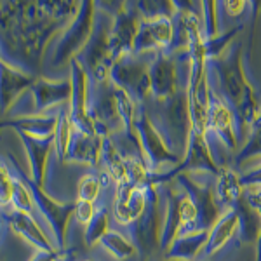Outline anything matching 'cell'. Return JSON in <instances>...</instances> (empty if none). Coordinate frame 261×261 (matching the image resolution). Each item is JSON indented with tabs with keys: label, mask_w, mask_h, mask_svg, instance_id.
Instances as JSON below:
<instances>
[{
	"label": "cell",
	"mask_w": 261,
	"mask_h": 261,
	"mask_svg": "<svg viewBox=\"0 0 261 261\" xmlns=\"http://www.w3.org/2000/svg\"><path fill=\"white\" fill-rule=\"evenodd\" d=\"M141 19L143 18L140 16V12L136 11L133 2L125 4L124 9L113 18L112 39H110L113 61H119L120 58L133 54L134 42H136L138 32H140Z\"/></svg>",
	"instance_id": "cell-13"
},
{
	"label": "cell",
	"mask_w": 261,
	"mask_h": 261,
	"mask_svg": "<svg viewBox=\"0 0 261 261\" xmlns=\"http://www.w3.org/2000/svg\"><path fill=\"white\" fill-rule=\"evenodd\" d=\"M96 12H98L96 2H92V0L82 2L81 11L66 24V28L61 32L58 44L54 45L49 56L50 65L61 66L65 63H71L82 53V49L86 47L91 39L92 30H94Z\"/></svg>",
	"instance_id": "cell-5"
},
{
	"label": "cell",
	"mask_w": 261,
	"mask_h": 261,
	"mask_svg": "<svg viewBox=\"0 0 261 261\" xmlns=\"http://www.w3.org/2000/svg\"><path fill=\"white\" fill-rule=\"evenodd\" d=\"M110 220H112V204L98 202V209H96L94 218H92L89 225L86 226V231H84V239H86L87 246L92 247L101 242V239L112 230Z\"/></svg>",
	"instance_id": "cell-25"
},
{
	"label": "cell",
	"mask_w": 261,
	"mask_h": 261,
	"mask_svg": "<svg viewBox=\"0 0 261 261\" xmlns=\"http://www.w3.org/2000/svg\"><path fill=\"white\" fill-rule=\"evenodd\" d=\"M216 178L207 172H183L174 179L195 204L200 230H211L225 213L216 197Z\"/></svg>",
	"instance_id": "cell-6"
},
{
	"label": "cell",
	"mask_w": 261,
	"mask_h": 261,
	"mask_svg": "<svg viewBox=\"0 0 261 261\" xmlns=\"http://www.w3.org/2000/svg\"><path fill=\"white\" fill-rule=\"evenodd\" d=\"M161 261H176V259H166V258H162Z\"/></svg>",
	"instance_id": "cell-41"
},
{
	"label": "cell",
	"mask_w": 261,
	"mask_h": 261,
	"mask_svg": "<svg viewBox=\"0 0 261 261\" xmlns=\"http://www.w3.org/2000/svg\"><path fill=\"white\" fill-rule=\"evenodd\" d=\"M19 172L23 174L24 181H27L28 187H30V192L37 205V211H39L42 220L45 223V226H47V233H49L50 241L54 242L58 251H65L66 249V228H68L71 216H75L77 202L61 204V202L54 200L53 197L44 192V188L39 187L35 181H32L28 178V174H24L21 169Z\"/></svg>",
	"instance_id": "cell-7"
},
{
	"label": "cell",
	"mask_w": 261,
	"mask_h": 261,
	"mask_svg": "<svg viewBox=\"0 0 261 261\" xmlns=\"http://www.w3.org/2000/svg\"><path fill=\"white\" fill-rule=\"evenodd\" d=\"M174 42V18L161 16V18H145L141 19L140 32L134 42L133 54H157L171 50Z\"/></svg>",
	"instance_id": "cell-10"
},
{
	"label": "cell",
	"mask_w": 261,
	"mask_h": 261,
	"mask_svg": "<svg viewBox=\"0 0 261 261\" xmlns=\"http://www.w3.org/2000/svg\"><path fill=\"white\" fill-rule=\"evenodd\" d=\"M66 108V107H65ZM65 108L53 110L42 115H28V117H16V119H7L2 122V127H11L16 133L30 134L35 138H49L54 136L60 124V115Z\"/></svg>",
	"instance_id": "cell-19"
},
{
	"label": "cell",
	"mask_w": 261,
	"mask_h": 261,
	"mask_svg": "<svg viewBox=\"0 0 261 261\" xmlns=\"http://www.w3.org/2000/svg\"><path fill=\"white\" fill-rule=\"evenodd\" d=\"M242 199L247 202V205L251 209H254L261 216V185H247V187H244Z\"/></svg>",
	"instance_id": "cell-35"
},
{
	"label": "cell",
	"mask_w": 261,
	"mask_h": 261,
	"mask_svg": "<svg viewBox=\"0 0 261 261\" xmlns=\"http://www.w3.org/2000/svg\"><path fill=\"white\" fill-rule=\"evenodd\" d=\"M150 120L171 151L181 159L187 155L192 136V112L188 89H179L167 99L150 98L145 105Z\"/></svg>",
	"instance_id": "cell-2"
},
{
	"label": "cell",
	"mask_w": 261,
	"mask_h": 261,
	"mask_svg": "<svg viewBox=\"0 0 261 261\" xmlns=\"http://www.w3.org/2000/svg\"><path fill=\"white\" fill-rule=\"evenodd\" d=\"M242 24H235L230 30L220 33L218 37H214L211 40H205V56L207 60H214V58H220L226 49L230 47L231 44L237 39V33H241Z\"/></svg>",
	"instance_id": "cell-30"
},
{
	"label": "cell",
	"mask_w": 261,
	"mask_h": 261,
	"mask_svg": "<svg viewBox=\"0 0 261 261\" xmlns=\"http://www.w3.org/2000/svg\"><path fill=\"white\" fill-rule=\"evenodd\" d=\"M0 71H2V79H0V84H2V113L6 115L12 105L30 89L39 77L18 68H12L7 63H2Z\"/></svg>",
	"instance_id": "cell-20"
},
{
	"label": "cell",
	"mask_w": 261,
	"mask_h": 261,
	"mask_svg": "<svg viewBox=\"0 0 261 261\" xmlns=\"http://www.w3.org/2000/svg\"><path fill=\"white\" fill-rule=\"evenodd\" d=\"M239 174H241L242 187H247V185H261V161L258 162V166L239 172Z\"/></svg>",
	"instance_id": "cell-36"
},
{
	"label": "cell",
	"mask_w": 261,
	"mask_h": 261,
	"mask_svg": "<svg viewBox=\"0 0 261 261\" xmlns=\"http://www.w3.org/2000/svg\"><path fill=\"white\" fill-rule=\"evenodd\" d=\"M77 261H92V259H89V258H82V259H77Z\"/></svg>",
	"instance_id": "cell-40"
},
{
	"label": "cell",
	"mask_w": 261,
	"mask_h": 261,
	"mask_svg": "<svg viewBox=\"0 0 261 261\" xmlns=\"http://www.w3.org/2000/svg\"><path fill=\"white\" fill-rule=\"evenodd\" d=\"M99 246L103 247L108 254H112L115 259L119 261H127L133 259V256H138V249L134 247V244L125 237L122 231L110 230L103 239H101Z\"/></svg>",
	"instance_id": "cell-27"
},
{
	"label": "cell",
	"mask_w": 261,
	"mask_h": 261,
	"mask_svg": "<svg viewBox=\"0 0 261 261\" xmlns=\"http://www.w3.org/2000/svg\"><path fill=\"white\" fill-rule=\"evenodd\" d=\"M101 197H103V185H101V179L98 176V169H89L87 172H84L77 187V200L98 204Z\"/></svg>",
	"instance_id": "cell-29"
},
{
	"label": "cell",
	"mask_w": 261,
	"mask_h": 261,
	"mask_svg": "<svg viewBox=\"0 0 261 261\" xmlns=\"http://www.w3.org/2000/svg\"><path fill=\"white\" fill-rule=\"evenodd\" d=\"M0 199H2V209L11 207L12 199V176L7 162H2V176H0Z\"/></svg>",
	"instance_id": "cell-33"
},
{
	"label": "cell",
	"mask_w": 261,
	"mask_h": 261,
	"mask_svg": "<svg viewBox=\"0 0 261 261\" xmlns=\"http://www.w3.org/2000/svg\"><path fill=\"white\" fill-rule=\"evenodd\" d=\"M136 133L141 143L146 167H148L151 174H161V172L174 169L183 161L179 155H176L174 151L169 150V146L166 145V141L159 134V130L155 129L153 122L150 120L148 113H146L143 105L140 107V112H138Z\"/></svg>",
	"instance_id": "cell-9"
},
{
	"label": "cell",
	"mask_w": 261,
	"mask_h": 261,
	"mask_svg": "<svg viewBox=\"0 0 261 261\" xmlns=\"http://www.w3.org/2000/svg\"><path fill=\"white\" fill-rule=\"evenodd\" d=\"M96 209H98V204L77 200V207H75V220L81 223V225L87 226L91 223L92 218H94Z\"/></svg>",
	"instance_id": "cell-34"
},
{
	"label": "cell",
	"mask_w": 261,
	"mask_h": 261,
	"mask_svg": "<svg viewBox=\"0 0 261 261\" xmlns=\"http://www.w3.org/2000/svg\"><path fill=\"white\" fill-rule=\"evenodd\" d=\"M254 261H261V233H259L258 242H256V259Z\"/></svg>",
	"instance_id": "cell-39"
},
{
	"label": "cell",
	"mask_w": 261,
	"mask_h": 261,
	"mask_svg": "<svg viewBox=\"0 0 261 261\" xmlns=\"http://www.w3.org/2000/svg\"><path fill=\"white\" fill-rule=\"evenodd\" d=\"M155 54H143V56L120 58L115 61L110 71V81L113 86L127 91L138 105H145L151 98V82H150V63Z\"/></svg>",
	"instance_id": "cell-8"
},
{
	"label": "cell",
	"mask_w": 261,
	"mask_h": 261,
	"mask_svg": "<svg viewBox=\"0 0 261 261\" xmlns=\"http://www.w3.org/2000/svg\"><path fill=\"white\" fill-rule=\"evenodd\" d=\"M70 79H71V99H70V120L75 129H81L84 133L96 134L92 122L87 115V94H89V75L82 68L77 60L70 63Z\"/></svg>",
	"instance_id": "cell-15"
},
{
	"label": "cell",
	"mask_w": 261,
	"mask_h": 261,
	"mask_svg": "<svg viewBox=\"0 0 261 261\" xmlns=\"http://www.w3.org/2000/svg\"><path fill=\"white\" fill-rule=\"evenodd\" d=\"M261 161V112H259V117L256 119L254 124L251 125V130H249V136L247 140L242 143L241 150L235 153L233 157V169L237 171L239 167L244 166L246 162L249 161Z\"/></svg>",
	"instance_id": "cell-26"
},
{
	"label": "cell",
	"mask_w": 261,
	"mask_h": 261,
	"mask_svg": "<svg viewBox=\"0 0 261 261\" xmlns=\"http://www.w3.org/2000/svg\"><path fill=\"white\" fill-rule=\"evenodd\" d=\"M207 75L213 94L225 101L237 119L241 140L259 117V101L246 77L242 44L235 40L220 58L207 60Z\"/></svg>",
	"instance_id": "cell-1"
},
{
	"label": "cell",
	"mask_w": 261,
	"mask_h": 261,
	"mask_svg": "<svg viewBox=\"0 0 261 261\" xmlns=\"http://www.w3.org/2000/svg\"><path fill=\"white\" fill-rule=\"evenodd\" d=\"M233 237H239V216L235 209H228L209 230V239L200 261H211L216 252H220L223 247H226L233 241Z\"/></svg>",
	"instance_id": "cell-21"
},
{
	"label": "cell",
	"mask_w": 261,
	"mask_h": 261,
	"mask_svg": "<svg viewBox=\"0 0 261 261\" xmlns=\"http://www.w3.org/2000/svg\"><path fill=\"white\" fill-rule=\"evenodd\" d=\"M68 107L61 112L60 124H58L56 136H54V155H56L60 161H66L71 138H73V124H71V120H70Z\"/></svg>",
	"instance_id": "cell-28"
},
{
	"label": "cell",
	"mask_w": 261,
	"mask_h": 261,
	"mask_svg": "<svg viewBox=\"0 0 261 261\" xmlns=\"http://www.w3.org/2000/svg\"><path fill=\"white\" fill-rule=\"evenodd\" d=\"M146 188L134 187L129 181L117 185L115 195H113L112 200V218L117 225L122 226V228H127L145 213Z\"/></svg>",
	"instance_id": "cell-14"
},
{
	"label": "cell",
	"mask_w": 261,
	"mask_h": 261,
	"mask_svg": "<svg viewBox=\"0 0 261 261\" xmlns=\"http://www.w3.org/2000/svg\"><path fill=\"white\" fill-rule=\"evenodd\" d=\"M239 216V241L244 244H256L261 233V216L241 199L235 205Z\"/></svg>",
	"instance_id": "cell-24"
},
{
	"label": "cell",
	"mask_w": 261,
	"mask_h": 261,
	"mask_svg": "<svg viewBox=\"0 0 261 261\" xmlns=\"http://www.w3.org/2000/svg\"><path fill=\"white\" fill-rule=\"evenodd\" d=\"M209 239V230H197L193 233L181 235L172 242V246L164 252L162 258L176 261H200L202 252Z\"/></svg>",
	"instance_id": "cell-22"
},
{
	"label": "cell",
	"mask_w": 261,
	"mask_h": 261,
	"mask_svg": "<svg viewBox=\"0 0 261 261\" xmlns=\"http://www.w3.org/2000/svg\"><path fill=\"white\" fill-rule=\"evenodd\" d=\"M101 148H103V138L73 127V138L70 143L66 162L98 169L101 162Z\"/></svg>",
	"instance_id": "cell-18"
},
{
	"label": "cell",
	"mask_w": 261,
	"mask_h": 261,
	"mask_svg": "<svg viewBox=\"0 0 261 261\" xmlns=\"http://www.w3.org/2000/svg\"><path fill=\"white\" fill-rule=\"evenodd\" d=\"M63 251H53V252H42L37 251L35 256L32 258V261H58L61 258Z\"/></svg>",
	"instance_id": "cell-38"
},
{
	"label": "cell",
	"mask_w": 261,
	"mask_h": 261,
	"mask_svg": "<svg viewBox=\"0 0 261 261\" xmlns=\"http://www.w3.org/2000/svg\"><path fill=\"white\" fill-rule=\"evenodd\" d=\"M164 225V199L157 185L146 188V209L133 225L122 233L134 244L138 256L150 258L153 252H161V235Z\"/></svg>",
	"instance_id": "cell-3"
},
{
	"label": "cell",
	"mask_w": 261,
	"mask_h": 261,
	"mask_svg": "<svg viewBox=\"0 0 261 261\" xmlns=\"http://www.w3.org/2000/svg\"><path fill=\"white\" fill-rule=\"evenodd\" d=\"M220 2L204 0L202 2V23H204V37L205 40H211L220 35V24H218V11Z\"/></svg>",
	"instance_id": "cell-32"
},
{
	"label": "cell",
	"mask_w": 261,
	"mask_h": 261,
	"mask_svg": "<svg viewBox=\"0 0 261 261\" xmlns=\"http://www.w3.org/2000/svg\"><path fill=\"white\" fill-rule=\"evenodd\" d=\"M112 27H113L112 16L98 9L91 39L87 42L86 47L82 49V53L75 58L82 65V68L87 71L89 81L96 84L108 81L110 79V71L113 68V65H115V61L112 58V47H110Z\"/></svg>",
	"instance_id": "cell-4"
},
{
	"label": "cell",
	"mask_w": 261,
	"mask_h": 261,
	"mask_svg": "<svg viewBox=\"0 0 261 261\" xmlns=\"http://www.w3.org/2000/svg\"><path fill=\"white\" fill-rule=\"evenodd\" d=\"M221 6H225L223 9L226 11V14H228L230 18H241L244 12H246L249 4L247 2H221Z\"/></svg>",
	"instance_id": "cell-37"
},
{
	"label": "cell",
	"mask_w": 261,
	"mask_h": 261,
	"mask_svg": "<svg viewBox=\"0 0 261 261\" xmlns=\"http://www.w3.org/2000/svg\"><path fill=\"white\" fill-rule=\"evenodd\" d=\"M4 213V223H7V226L14 231L16 235H19L24 242H28L32 247H35L37 251L42 252H53L58 251L54 242L49 239V235L45 233L44 228L40 226V223L28 213L16 211L12 207L2 209Z\"/></svg>",
	"instance_id": "cell-16"
},
{
	"label": "cell",
	"mask_w": 261,
	"mask_h": 261,
	"mask_svg": "<svg viewBox=\"0 0 261 261\" xmlns=\"http://www.w3.org/2000/svg\"><path fill=\"white\" fill-rule=\"evenodd\" d=\"M71 79H44L39 77L37 82L28 89L32 98L33 115H42L53 110H60L70 105L71 99Z\"/></svg>",
	"instance_id": "cell-11"
},
{
	"label": "cell",
	"mask_w": 261,
	"mask_h": 261,
	"mask_svg": "<svg viewBox=\"0 0 261 261\" xmlns=\"http://www.w3.org/2000/svg\"><path fill=\"white\" fill-rule=\"evenodd\" d=\"M205 138H216L223 145L228 148L231 153H237L242 146L241 134H239L237 119L230 107L213 94L211 107H209V119H207V136Z\"/></svg>",
	"instance_id": "cell-12"
},
{
	"label": "cell",
	"mask_w": 261,
	"mask_h": 261,
	"mask_svg": "<svg viewBox=\"0 0 261 261\" xmlns=\"http://www.w3.org/2000/svg\"><path fill=\"white\" fill-rule=\"evenodd\" d=\"M136 11L140 12L143 19L145 18H161V16H176L174 2H166V0H141V2H133Z\"/></svg>",
	"instance_id": "cell-31"
},
{
	"label": "cell",
	"mask_w": 261,
	"mask_h": 261,
	"mask_svg": "<svg viewBox=\"0 0 261 261\" xmlns=\"http://www.w3.org/2000/svg\"><path fill=\"white\" fill-rule=\"evenodd\" d=\"M21 143L24 146L28 157V178L35 181L39 187H44L45 171H47V164L50 155L54 153V136L49 138H35L30 134H18Z\"/></svg>",
	"instance_id": "cell-17"
},
{
	"label": "cell",
	"mask_w": 261,
	"mask_h": 261,
	"mask_svg": "<svg viewBox=\"0 0 261 261\" xmlns=\"http://www.w3.org/2000/svg\"><path fill=\"white\" fill-rule=\"evenodd\" d=\"M244 195L241 174L233 167H221L216 178V197L225 211L235 209Z\"/></svg>",
	"instance_id": "cell-23"
}]
</instances>
